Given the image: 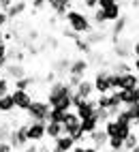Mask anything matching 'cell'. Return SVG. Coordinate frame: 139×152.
I'll return each instance as SVG.
<instances>
[{
	"mask_svg": "<svg viewBox=\"0 0 139 152\" xmlns=\"http://www.w3.org/2000/svg\"><path fill=\"white\" fill-rule=\"evenodd\" d=\"M71 94H73V86L68 82H62V79H56V82L49 84V90H47V103L49 107H58V109H64L68 111L73 107L71 103Z\"/></svg>",
	"mask_w": 139,
	"mask_h": 152,
	"instance_id": "obj_1",
	"label": "cell"
},
{
	"mask_svg": "<svg viewBox=\"0 0 139 152\" xmlns=\"http://www.w3.org/2000/svg\"><path fill=\"white\" fill-rule=\"evenodd\" d=\"M62 19H66L68 28H71L73 32H77V34H88L92 30L90 17L86 13H82V11H75V9H68V11L62 15Z\"/></svg>",
	"mask_w": 139,
	"mask_h": 152,
	"instance_id": "obj_2",
	"label": "cell"
},
{
	"mask_svg": "<svg viewBox=\"0 0 139 152\" xmlns=\"http://www.w3.org/2000/svg\"><path fill=\"white\" fill-rule=\"evenodd\" d=\"M49 103L47 101H41V99H32V103L30 107L26 109V114H28V120L30 122H47V118H49Z\"/></svg>",
	"mask_w": 139,
	"mask_h": 152,
	"instance_id": "obj_3",
	"label": "cell"
},
{
	"mask_svg": "<svg viewBox=\"0 0 139 152\" xmlns=\"http://www.w3.org/2000/svg\"><path fill=\"white\" fill-rule=\"evenodd\" d=\"M62 131H64V135H75L82 131V118H79L73 109H68L66 114H64V120H62Z\"/></svg>",
	"mask_w": 139,
	"mask_h": 152,
	"instance_id": "obj_4",
	"label": "cell"
},
{
	"mask_svg": "<svg viewBox=\"0 0 139 152\" xmlns=\"http://www.w3.org/2000/svg\"><path fill=\"white\" fill-rule=\"evenodd\" d=\"M26 126L28 124H17L15 129H11V137H9V141H11L13 150H22L26 148L30 141H28V135H26Z\"/></svg>",
	"mask_w": 139,
	"mask_h": 152,
	"instance_id": "obj_5",
	"label": "cell"
},
{
	"mask_svg": "<svg viewBox=\"0 0 139 152\" xmlns=\"http://www.w3.org/2000/svg\"><path fill=\"white\" fill-rule=\"evenodd\" d=\"M109 75H111V71H109V69L96 71V75H94V79H92V84H94V92H98V94L111 92V84H109Z\"/></svg>",
	"mask_w": 139,
	"mask_h": 152,
	"instance_id": "obj_6",
	"label": "cell"
},
{
	"mask_svg": "<svg viewBox=\"0 0 139 152\" xmlns=\"http://www.w3.org/2000/svg\"><path fill=\"white\" fill-rule=\"evenodd\" d=\"M88 69H90V60L88 58H75V60H71V64H68V77L82 79V77H86Z\"/></svg>",
	"mask_w": 139,
	"mask_h": 152,
	"instance_id": "obj_7",
	"label": "cell"
},
{
	"mask_svg": "<svg viewBox=\"0 0 139 152\" xmlns=\"http://www.w3.org/2000/svg\"><path fill=\"white\" fill-rule=\"evenodd\" d=\"M11 99H13V103H15V109H22V111H26L28 107H30V103H32V94L28 92V90L13 88L11 90Z\"/></svg>",
	"mask_w": 139,
	"mask_h": 152,
	"instance_id": "obj_8",
	"label": "cell"
},
{
	"mask_svg": "<svg viewBox=\"0 0 139 152\" xmlns=\"http://www.w3.org/2000/svg\"><path fill=\"white\" fill-rule=\"evenodd\" d=\"M26 135L30 144H39L45 139V122H28L26 126Z\"/></svg>",
	"mask_w": 139,
	"mask_h": 152,
	"instance_id": "obj_9",
	"label": "cell"
},
{
	"mask_svg": "<svg viewBox=\"0 0 139 152\" xmlns=\"http://www.w3.org/2000/svg\"><path fill=\"white\" fill-rule=\"evenodd\" d=\"M73 92L79 96V99H92V94H94V84H92V79H79L77 82V86L73 88Z\"/></svg>",
	"mask_w": 139,
	"mask_h": 152,
	"instance_id": "obj_10",
	"label": "cell"
},
{
	"mask_svg": "<svg viewBox=\"0 0 139 152\" xmlns=\"http://www.w3.org/2000/svg\"><path fill=\"white\" fill-rule=\"evenodd\" d=\"M114 43H116V45H114V54L120 58V60L133 56V43H131V41H126V39L120 37V39H116Z\"/></svg>",
	"mask_w": 139,
	"mask_h": 152,
	"instance_id": "obj_11",
	"label": "cell"
},
{
	"mask_svg": "<svg viewBox=\"0 0 139 152\" xmlns=\"http://www.w3.org/2000/svg\"><path fill=\"white\" fill-rule=\"evenodd\" d=\"M2 71H4V77L13 79V82H15V79H19V77H24V75H28V73H26V66H24L22 62H13V60H11V62H7V66H4Z\"/></svg>",
	"mask_w": 139,
	"mask_h": 152,
	"instance_id": "obj_12",
	"label": "cell"
},
{
	"mask_svg": "<svg viewBox=\"0 0 139 152\" xmlns=\"http://www.w3.org/2000/svg\"><path fill=\"white\" fill-rule=\"evenodd\" d=\"M94 109H96V101H94V99H82V101L75 105V114H77L79 118H88V116L94 114Z\"/></svg>",
	"mask_w": 139,
	"mask_h": 152,
	"instance_id": "obj_13",
	"label": "cell"
},
{
	"mask_svg": "<svg viewBox=\"0 0 139 152\" xmlns=\"http://www.w3.org/2000/svg\"><path fill=\"white\" fill-rule=\"evenodd\" d=\"M88 139H90V146H94L98 152H101L107 146L109 135L105 133V129H96V131H92V133H88Z\"/></svg>",
	"mask_w": 139,
	"mask_h": 152,
	"instance_id": "obj_14",
	"label": "cell"
},
{
	"mask_svg": "<svg viewBox=\"0 0 139 152\" xmlns=\"http://www.w3.org/2000/svg\"><path fill=\"white\" fill-rule=\"evenodd\" d=\"M73 146H75L73 137L62 133L60 137H56V139H54V148H52V152H71Z\"/></svg>",
	"mask_w": 139,
	"mask_h": 152,
	"instance_id": "obj_15",
	"label": "cell"
},
{
	"mask_svg": "<svg viewBox=\"0 0 139 152\" xmlns=\"http://www.w3.org/2000/svg\"><path fill=\"white\" fill-rule=\"evenodd\" d=\"M26 9H28V2H26V0H15V2L9 7L4 13H7L9 19H15V17H19V15H24Z\"/></svg>",
	"mask_w": 139,
	"mask_h": 152,
	"instance_id": "obj_16",
	"label": "cell"
},
{
	"mask_svg": "<svg viewBox=\"0 0 139 152\" xmlns=\"http://www.w3.org/2000/svg\"><path fill=\"white\" fill-rule=\"evenodd\" d=\"M47 7L52 9L58 17H62L68 9H71V0H47Z\"/></svg>",
	"mask_w": 139,
	"mask_h": 152,
	"instance_id": "obj_17",
	"label": "cell"
},
{
	"mask_svg": "<svg viewBox=\"0 0 139 152\" xmlns=\"http://www.w3.org/2000/svg\"><path fill=\"white\" fill-rule=\"evenodd\" d=\"M114 26H111V34H114V41L116 39H120L122 34H124V30H126V26H128V17L126 15H120L116 19V22H111Z\"/></svg>",
	"mask_w": 139,
	"mask_h": 152,
	"instance_id": "obj_18",
	"label": "cell"
},
{
	"mask_svg": "<svg viewBox=\"0 0 139 152\" xmlns=\"http://www.w3.org/2000/svg\"><path fill=\"white\" fill-rule=\"evenodd\" d=\"M64 133L62 131V122H52V120H47L45 122V137H49V139H56V137H60Z\"/></svg>",
	"mask_w": 139,
	"mask_h": 152,
	"instance_id": "obj_19",
	"label": "cell"
},
{
	"mask_svg": "<svg viewBox=\"0 0 139 152\" xmlns=\"http://www.w3.org/2000/svg\"><path fill=\"white\" fill-rule=\"evenodd\" d=\"M68 64H71V60H68L66 56H62V58H58V60H54L52 62V69H54V73L56 75H68Z\"/></svg>",
	"mask_w": 139,
	"mask_h": 152,
	"instance_id": "obj_20",
	"label": "cell"
},
{
	"mask_svg": "<svg viewBox=\"0 0 139 152\" xmlns=\"http://www.w3.org/2000/svg\"><path fill=\"white\" fill-rule=\"evenodd\" d=\"M122 15V7L120 4H111V7H109V9H103V17H105V22H116V19L118 17H120Z\"/></svg>",
	"mask_w": 139,
	"mask_h": 152,
	"instance_id": "obj_21",
	"label": "cell"
},
{
	"mask_svg": "<svg viewBox=\"0 0 139 152\" xmlns=\"http://www.w3.org/2000/svg\"><path fill=\"white\" fill-rule=\"evenodd\" d=\"M98 129V118L92 114V116H88V118H82V131L88 135V133H92V131Z\"/></svg>",
	"mask_w": 139,
	"mask_h": 152,
	"instance_id": "obj_22",
	"label": "cell"
},
{
	"mask_svg": "<svg viewBox=\"0 0 139 152\" xmlns=\"http://www.w3.org/2000/svg\"><path fill=\"white\" fill-rule=\"evenodd\" d=\"M15 109V103L11 99V92H7L0 96V114H11V111Z\"/></svg>",
	"mask_w": 139,
	"mask_h": 152,
	"instance_id": "obj_23",
	"label": "cell"
},
{
	"mask_svg": "<svg viewBox=\"0 0 139 152\" xmlns=\"http://www.w3.org/2000/svg\"><path fill=\"white\" fill-rule=\"evenodd\" d=\"M137 144H139V135H137V131L133 129L131 133H128V135L124 137V150H133Z\"/></svg>",
	"mask_w": 139,
	"mask_h": 152,
	"instance_id": "obj_24",
	"label": "cell"
},
{
	"mask_svg": "<svg viewBox=\"0 0 139 152\" xmlns=\"http://www.w3.org/2000/svg\"><path fill=\"white\" fill-rule=\"evenodd\" d=\"M94 101H96V107H98V109H111V96H109V92L98 94Z\"/></svg>",
	"mask_w": 139,
	"mask_h": 152,
	"instance_id": "obj_25",
	"label": "cell"
},
{
	"mask_svg": "<svg viewBox=\"0 0 139 152\" xmlns=\"http://www.w3.org/2000/svg\"><path fill=\"white\" fill-rule=\"evenodd\" d=\"M32 84H34V79H32L30 75H24V77L15 79V86H13V88H17V90H28Z\"/></svg>",
	"mask_w": 139,
	"mask_h": 152,
	"instance_id": "obj_26",
	"label": "cell"
},
{
	"mask_svg": "<svg viewBox=\"0 0 139 152\" xmlns=\"http://www.w3.org/2000/svg\"><path fill=\"white\" fill-rule=\"evenodd\" d=\"M107 146H109V150L111 152H118V150H124V139H120V137H109L107 139Z\"/></svg>",
	"mask_w": 139,
	"mask_h": 152,
	"instance_id": "obj_27",
	"label": "cell"
},
{
	"mask_svg": "<svg viewBox=\"0 0 139 152\" xmlns=\"http://www.w3.org/2000/svg\"><path fill=\"white\" fill-rule=\"evenodd\" d=\"M64 114H66L64 109L52 107V109H49V118H47V120H52V122H62V120H64Z\"/></svg>",
	"mask_w": 139,
	"mask_h": 152,
	"instance_id": "obj_28",
	"label": "cell"
},
{
	"mask_svg": "<svg viewBox=\"0 0 139 152\" xmlns=\"http://www.w3.org/2000/svg\"><path fill=\"white\" fill-rule=\"evenodd\" d=\"M75 47L79 49V52H84V54H90L92 52V45L86 41V39H82V37H77L75 39Z\"/></svg>",
	"mask_w": 139,
	"mask_h": 152,
	"instance_id": "obj_29",
	"label": "cell"
},
{
	"mask_svg": "<svg viewBox=\"0 0 139 152\" xmlns=\"http://www.w3.org/2000/svg\"><path fill=\"white\" fill-rule=\"evenodd\" d=\"M111 71H114V73H128V71H133V66L128 62H124V60H120V62H116L111 66Z\"/></svg>",
	"mask_w": 139,
	"mask_h": 152,
	"instance_id": "obj_30",
	"label": "cell"
},
{
	"mask_svg": "<svg viewBox=\"0 0 139 152\" xmlns=\"http://www.w3.org/2000/svg\"><path fill=\"white\" fill-rule=\"evenodd\" d=\"M7 52H9V47H7V43L2 41V43H0V71H2V69L7 66V62H9Z\"/></svg>",
	"mask_w": 139,
	"mask_h": 152,
	"instance_id": "obj_31",
	"label": "cell"
},
{
	"mask_svg": "<svg viewBox=\"0 0 139 152\" xmlns=\"http://www.w3.org/2000/svg\"><path fill=\"white\" fill-rule=\"evenodd\" d=\"M7 92H11V79L4 77V75H0V96L7 94Z\"/></svg>",
	"mask_w": 139,
	"mask_h": 152,
	"instance_id": "obj_32",
	"label": "cell"
},
{
	"mask_svg": "<svg viewBox=\"0 0 139 152\" xmlns=\"http://www.w3.org/2000/svg\"><path fill=\"white\" fill-rule=\"evenodd\" d=\"M92 22L96 24V26H103V24H107L105 22V17H103V9H94V15H92Z\"/></svg>",
	"mask_w": 139,
	"mask_h": 152,
	"instance_id": "obj_33",
	"label": "cell"
},
{
	"mask_svg": "<svg viewBox=\"0 0 139 152\" xmlns=\"http://www.w3.org/2000/svg\"><path fill=\"white\" fill-rule=\"evenodd\" d=\"M9 137H11V126L2 124L0 126V141H9Z\"/></svg>",
	"mask_w": 139,
	"mask_h": 152,
	"instance_id": "obj_34",
	"label": "cell"
},
{
	"mask_svg": "<svg viewBox=\"0 0 139 152\" xmlns=\"http://www.w3.org/2000/svg\"><path fill=\"white\" fill-rule=\"evenodd\" d=\"M47 7V0H32V9L34 11H41V9Z\"/></svg>",
	"mask_w": 139,
	"mask_h": 152,
	"instance_id": "obj_35",
	"label": "cell"
},
{
	"mask_svg": "<svg viewBox=\"0 0 139 152\" xmlns=\"http://www.w3.org/2000/svg\"><path fill=\"white\" fill-rule=\"evenodd\" d=\"M62 37H64V39H73V41H75L79 34H77V32H73L71 28H64V30H62Z\"/></svg>",
	"mask_w": 139,
	"mask_h": 152,
	"instance_id": "obj_36",
	"label": "cell"
},
{
	"mask_svg": "<svg viewBox=\"0 0 139 152\" xmlns=\"http://www.w3.org/2000/svg\"><path fill=\"white\" fill-rule=\"evenodd\" d=\"M111 4H116V0H98V9H109V7H111Z\"/></svg>",
	"mask_w": 139,
	"mask_h": 152,
	"instance_id": "obj_37",
	"label": "cell"
},
{
	"mask_svg": "<svg viewBox=\"0 0 139 152\" xmlns=\"http://www.w3.org/2000/svg\"><path fill=\"white\" fill-rule=\"evenodd\" d=\"M0 152H13L11 141H0Z\"/></svg>",
	"mask_w": 139,
	"mask_h": 152,
	"instance_id": "obj_38",
	"label": "cell"
},
{
	"mask_svg": "<svg viewBox=\"0 0 139 152\" xmlns=\"http://www.w3.org/2000/svg\"><path fill=\"white\" fill-rule=\"evenodd\" d=\"M9 24V17H7V13L4 11H0V32H2V28Z\"/></svg>",
	"mask_w": 139,
	"mask_h": 152,
	"instance_id": "obj_39",
	"label": "cell"
},
{
	"mask_svg": "<svg viewBox=\"0 0 139 152\" xmlns=\"http://www.w3.org/2000/svg\"><path fill=\"white\" fill-rule=\"evenodd\" d=\"M82 4H84L86 9H96V4H98V0H82Z\"/></svg>",
	"mask_w": 139,
	"mask_h": 152,
	"instance_id": "obj_40",
	"label": "cell"
},
{
	"mask_svg": "<svg viewBox=\"0 0 139 152\" xmlns=\"http://www.w3.org/2000/svg\"><path fill=\"white\" fill-rule=\"evenodd\" d=\"M19 152H39V146H36V144H28L26 148H22Z\"/></svg>",
	"mask_w": 139,
	"mask_h": 152,
	"instance_id": "obj_41",
	"label": "cell"
},
{
	"mask_svg": "<svg viewBox=\"0 0 139 152\" xmlns=\"http://www.w3.org/2000/svg\"><path fill=\"white\" fill-rule=\"evenodd\" d=\"M13 2H15V0H0V11H7Z\"/></svg>",
	"mask_w": 139,
	"mask_h": 152,
	"instance_id": "obj_42",
	"label": "cell"
},
{
	"mask_svg": "<svg viewBox=\"0 0 139 152\" xmlns=\"http://www.w3.org/2000/svg\"><path fill=\"white\" fill-rule=\"evenodd\" d=\"M45 82H47V84H52V82H56V73H54V71H49V73H47V77H45Z\"/></svg>",
	"mask_w": 139,
	"mask_h": 152,
	"instance_id": "obj_43",
	"label": "cell"
},
{
	"mask_svg": "<svg viewBox=\"0 0 139 152\" xmlns=\"http://www.w3.org/2000/svg\"><path fill=\"white\" fill-rule=\"evenodd\" d=\"M131 66L135 69V73H139V56H133V64Z\"/></svg>",
	"mask_w": 139,
	"mask_h": 152,
	"instance_id": "obj_44",
	"label": "cell"
},
{
	"mask_svg": "<svg viewBox=\"0 0 139 152\" xmlns=\"http://www.w3.org/2000/svg\"><path fill=\"white\" fill-rule=\"evenodd\" d=\"M28 39H30V41H36L39 39V30H30V32H28Z\"/></svg>",
	"mask_w": 139,
	"mask_h": 152,
	"instance_id": "obj_45",
	"label": "cell"
},
{
	"mask_svg": "<svg viewBox=\"0 0 139 152\" xmlns=\"http://www.w3.org/2000/svg\"><path fill=\"white\" fill-rule=\"evenodd\" d=\"M128 152H139V144H137V146H135L133 150H128Z\"/></svg>",
	"mask_w": 139,
	"mask_h": 152,
	"instance_id": "obj_46",
	"label": "cell"
},
{
	"mask_svg": "<svg viewBox=\"0 0 139 152\" xmlns=\"http://www.w3.org/2000/svg\"><path fill=\"white\" fill-rule=\"evenodd\" d=\"M118 152H128V150H118Z\"/></svg>",
	"mask_w": 139,
	"mask_h": 152,
	"instance_id": "obj_47",
	"label": "cell"
},
{
	"mask_svg": "<svg viewBox=\"0 0 139 152\" xmlns=\"http://www.w3.org/2000/svg\"><path fill=\"white\" fill-rule=\"evenodd\" d=\"M137 135H139V129H137Z\"/></svg>",
	"mask_w": 139,
	"mask_h": 152,
	"instance_id": "obj_48",
	"label": "cell"
},
{
	"mask_svg": "<svg viewBox=\"0 0 139 152\" xmlns=\"http://www.w3.org/2000/svg\"><path fill=\"white\" fill-rule=\"evenodd\" d=\"M13 152H19V150H13Z\"/></svg>",
	"mask_w": 139,
	"mask_h": 152,
	"instance_id": "obj_49",
	"label": "cell"
}]
</instances>
